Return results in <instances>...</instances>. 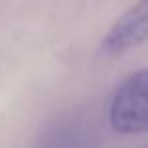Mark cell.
<instances>
[{
	"mask_svg": "<svg viewBox=\"0 0 148 148\" xmlns=\"http://www.w3.org/2000/svg\"><path fill=\"white\" fill-rule=\"evenodd\" d=\"M108 120L118 134L148 132V69H138L116 85L108 106Z\"/></svg>",
	"mask_w": 148,
	"mask_h": 148,
	"instance_id": "1",
	"label": "cell"
},
{
	"mask_svg": "<svg viewBox=\"0 0 148 148\" xmlns=\"http://www.w3.org/2000/svg\"><path fill=\"white\" fill-rule=\"evenodd\" d=\"M99 130L83 114H65L51 120L37 136L35 148H97Z\"/></svg>",
	"mask_w": 148,
	"mask_h": 148,
	"instance_id": "2",
	"label": "cell"
},
{
	"mask_svg": "<svg viewBox=\"0 0 148 148\" xmlns=\"http://www.w3.org/2000/svg\"><path fill=\"white\" fill-rule=\"evenodd\" d=\"M148 41V0H138L103 35L101 51L110 57L124 55Z\"/></svg>",
	"mask_w": 148,
	"mask_h": 148,
	"instance_id": "3",
	"label": "cell"
},
{
	"mask_svg": "<svg viewBox=\"0 0 148 148\" xmlns=\"http://www.w3.org/2000/svg\"><path fill=\"white\" fill-rule=\"evenodd\" d=\"M146 148H148V146H146Z\"/></svg>",
	"mask_w": 148,
	"mask_h": 148,
	"instance_id": "4",
	"label": "cell"
}]
</instances>
